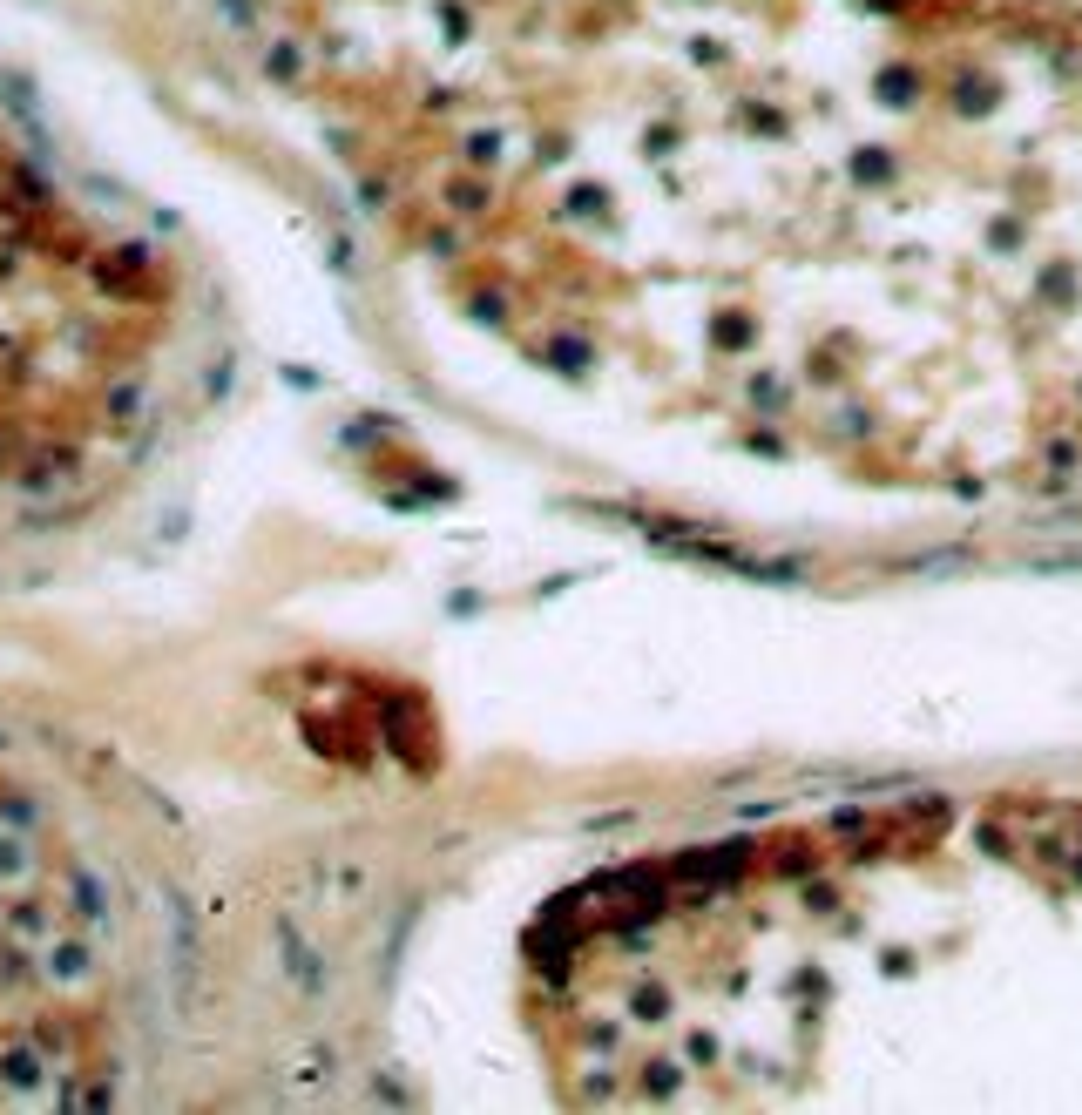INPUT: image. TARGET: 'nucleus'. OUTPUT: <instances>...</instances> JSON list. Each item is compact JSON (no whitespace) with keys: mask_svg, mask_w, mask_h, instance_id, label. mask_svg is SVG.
<instances>
[{"mask_svg":"<svg viewBox=\"0 0 1082 1115\" xmlns=\"http://www.w3.org/2000/svg\"><path fill=\"white\" fill-rule=\"evenodd\" d=\"M406 7V156L602 399L1082 494V0Z\"/></svg>","mask_w":1082,"mask_h":1115,"instance_id":"1","label":"nucleus"},{"mask_svg":"<svg viewBox=\"0 0 1082 1115\" xmlns=\"http://www.w3.org/2000/svg\"><path fill=\"white\" fill-rule=\"evenodd\" d=\"M1082 784L900 798L616 886L562 947L596 1102H1042L1082 1075Z\"/></svg>","mask_w":1082,"mask_h":1115,"instance_id":"2","label":"nucleus"}]
</instances>
